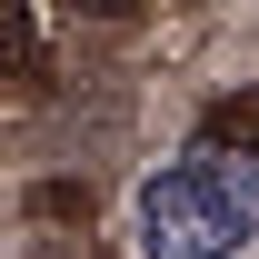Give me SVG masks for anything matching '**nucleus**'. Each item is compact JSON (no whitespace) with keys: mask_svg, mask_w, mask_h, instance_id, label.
<instances>
[{"mask_svg":"<svg viewBox=\"0 0 259 259\" xmlns=\"http://www.w3.org/2000/svg\"><path fill=\"white\" fill-rule=\"evenodd\" d=\"M140 259H239L259 239V160L239 150H190V160H169L140 180Z\"/></svg>","mask_w":259,"mask_h":259,"instance_id":"f257e3e1","label":"nucleus"},{"mask_svg":"<svg viewBox=\"0 0 259 259\" xmlns=\"http://www.w3.org/2000/svg\"><path fill=\"white\" fill-rule=\"evenodd\" d=\"M80 10H130V0H80Z\"/></svg>","mask_w":259,"mask_h":259,"instance_id":"f03ea898","label":"nucleus"}]
</instances>
